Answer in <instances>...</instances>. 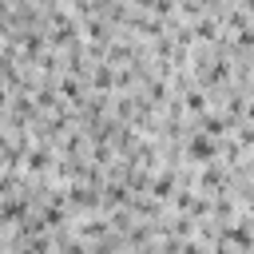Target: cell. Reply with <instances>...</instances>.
Returning <instances> with one entry per match:
<instances>
[{
    "label": "cell",
    "instance_id": "4",
    "mask_svg": "<svg viewBox=\"0 0 254 254\" xmlns=\"http://www.w3.org/2000/svg\"><path fill=\"white\" fill-rule=\"evenodd\" d=\"M48 167H52V159H48V151H44V147H40V151H28V171H36V175H40V171H48Z\"/></svg>",
    "mask_w": 254,
    "mask_h": 254
},
{
    "label": "cell",
    "instance_id": "8",
    "mask_svg": "<svg viewBox=\"0 0 254 254\" xmlns=\"http://www.w3.org/2000/svg\"><path fill=\"white\" fill-rule=\"evenodd\" d=\"M246 8H250V12H254V0H246Z\"/></svg>",
    "mask_w": 254,
    "mask_h": 254
},
{
    "label": "cell",
    "instance_id": "10",
    "mask_svg": "<svg viewBox=\"0 0 254 254\" xmlns=\"http://www.w3.org/2000/svg\"><path fill=\"white\" fill-rule=\"evenodd\" d=\"M12 4H24V0H12Z\"/></svg>",
    "mask_w": 254,
    "mask_h": 254
},
{
    "label": "cell",
    "instance_id": "3",
    "mask_svg": "<svg viewBox=\"0 0 254 254\" xmlns=\"http://www.w3.org/2000/svg\"><path fill=\"white\" fill-rule=\"evenodd\" d=\"M24 214H28V198H4V202H0V222L24 218Z\"/></svg>",
    "mask_w": 254,
    "mask_h": 254
},
{
    "label": "cell",
    "instance_id": "9",
    "mask_svg": "<svg viewBox=\"0 0 254 254\" xmlns=\"http://www.w3.org/2000/svg\"><path fill=\"white\" fill-rule=\"evenodd\" d=\"M0 103H4V87H0Z\"/></svg>",
    "mask_w": 254,
    "mask_h": 254
},
{
    "label": "cell",
    "instance_id": "1",
    "mask_svg": "<svg viewBox=\"0 0 254 254\" xmlns=\"http://www.w3.org/2000/svg\"><path fill=\"white\" fill-rule=\"evenodd\" d=\"M187 155H190L194 163H210V159L218 155V143H214V135H206V131L190 135V143H187Z\"/></svg>",
    "mask_w": 254,
    "mask_h": 254
},
{
    "label": "cell",
    "instance_id": "6",
    "mask_svg": "<svg viewBox=\"0 0 254 254\" xmlns=\"http://www.w3.org/2000/svg\"><path fill=\"white\" fill-rule=\"evenodd\" d=\"M183 103H187V111H194V115H202V111H206L202 91H187V99H183Z\"/></svg>",
    "mask_w": 254,
    "mask_h": 254
},
{
    "label": "cell",
    "instance_id": "2",
    "mask_svg": "<svg viewBox=\"0 0 254 254\" xmlns=\"http://www.w3.org/2000/svg\"><path fill=\"white\" fill-rule=\"evenodd\" d=\"M171 194H175V175H171V171L155 175V179H151V198H171Z\"/></svg>",
    "mask_w": 254,
    "mask_h": 254
},
{
    "label": "cell",
    "instance_id": "7",
    "mask_svg": "<svg viewBox=\"0 0 254 254\" xmlns=\"http://www.w3.org/2000/svg\"><path fill=\"white\" fill-rule=\"evenodd\" d=\"M246 206H250V210H254V190H250V194H246Z\"/></svg>",
    "mask_w": 254,
    "mask_h": 254
},
{
    "label": "cell",
    "instance_id": "5",
    "mask_svg": "<svg viewBox=\"0 0 254 254\" xmlns=\"http://www.w3.org/2000/svg\"><path fill=\"white\" fill-rule=\"evenodd\" d=\"M226 183V175L218 171V167H206L202 175H198V187H222Z\"/></svg>",
    "mask_w": 254,
    "mask_h": 254
}]
</instances>
